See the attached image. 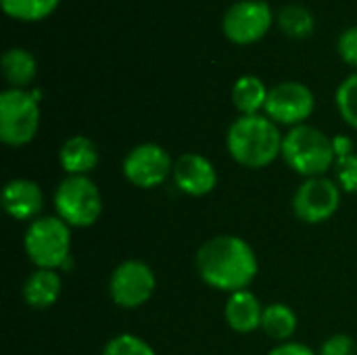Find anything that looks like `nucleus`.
Returning a JSON list of instances; mask_svg holds the SVG:
<instances>
[{
  "label": "nucleus",
  "instance_id": "27",
  "mask_svg": "<svg viewBox=\"0 0 357 355\" xmlns=\"http://www.w3.org/2000/svg\"><path fill=\"white\" fill-rule=\"evenodd\" d=\"M270 355H316L307 345L301 343H282L276 349H272Z\"/></svg>",
  "mask_w": 357,
  "mask_h": 355
},
{
  "label": "nucleus",
  "instance_id": "1",
  "mask_svg": "<svg viewBox=\"0 0 357 355\" xmlns=\"http://www.w3.org/2000/svg\"><path fill=\"white\" fill-rule=\"evenodd\" d=\"M197 270L209 287L236 293L245 291L255 280L259 264L247 241L224 234L207 241L199 249Z\"/></svg>",
  "mask_w": 357,
  "mask_h": 355
},
{
  "label": "nucleus",
  "instance_id": "24",
  "mask_svg": "<svg viewBox=\"0 0 357 355\" xmlns=\"http://www.w3.org/2000/svg\"><path fill=\"white\" fill-rule=\"evenodd\" d=\"M339 184L347 192H357V153H351L343 159H337Z\"/></svg>",
  "mask_w": 357,
  "mask_h": 355
},
{
  "label": "nucleus",
  "instance_id": "8",
  "mask_svg": "<svg viewBox=\"0 0 357 355\" xmlns=\"http://www.w3.org/2000/svg\"><path fill=\"white\" fill-rule=\"evenodd\" d=\"M316 98L314 92L301 84V82H282L274 88H270L268 103H266V115L276 126H303L305 119L314 113Z\"/></svg>",
  "mask_w": 357,
  "mask_h": 355
},
{
  "label": "nucleus",
  "instance_id": "25",
  "mask_svg": "<svg viewBox=\"0 0 357 355\" xmlns=\"http://www.w3.org/2000/svg\"><path fill=\"white\" fill-rule=\"evenodd\" d=\"M337 50H339V56L349 67L357 69V25L343 29V33L339 36V42H337Z\"/></svg>",
  "mask_w": 357,
  "mask_h": 355
},
{
  "label": "nucleus",
  "instance_id": "5",
  "mask_svg": "<svg viewBox=\"0 0 357 355\" xmlns=\"http://www.w3.org/2000/svg\"><path fill=\"white\" fill-rule=\"evenodd\" d=\"M38 98L21 88H8L0 94V140L8 146L31 142L40 126Z\"/></svg>",
  "mask_w": 357,
  "mask_h": 355
},
{
  "label": "nucleus",
  "instance_id": "2",
  "mask_svg": "<svg viewBox=\"0 0 357 355\" xmlns=\"http://www.w3.org/2000/svg\"><path fill=\"white\" fill-rule=\"evenodd\" d=\"M282 140L284 136L268 115H241L228 128L226 146L236 163L261 169L282 155Z\"/></svg>",
  "mask_w": 357,
  "mask_h": 355
},
{
  "label": "nucleus",
  "instance_id": "3",
  "mask_svg": "<svg viewBox=\"0 0 357 355\" xmlns=\"http://www.w3.org/2000/svg\"><path fill=\"white\" fill-rule=\"evenodd\" d=\"M282 157L293 172L305 178H318L326 174L337 161L333 138L307 123L289 130L282 140Z\"/></svg>",
  "mask_w": 357,
  "mask_h": 355
},
{
  "label": "nucleus",
  "instance_id": "23",
  "mask_svg": "<svg viewBox=\"0 0 357 355\" xmlns=\"http://www.w3.org/2000/svg\"><path fill=\"white\" fill-rule=\"evenodd\" d=\"M102 355H157L155 349L136 335H117L107 345Z\"/></svg>",
  "mask_w": 357,
  "mask_h": 355
},
{
  "label": "nucleus",
  "instance_id": "15",
  "mask_svg": "<svg viewBox=\"0 0 357 355\" xmlns=\"http://www.w3.org/2000/svg\"><path fill=\"white\" fill-rule=\"evenodd\" d=\"M59 161L69 176H88L98 163V149L86 136H71L63 142Z\"/></svg>",
  "mask_w": 357,
  "mask_h": 355
},
{
  "label": "nucleus",
  "instance_id": "14",
  "mask_svg": "<svg viewBox=\"0 0 357 355\" xmlns=\"http://www.w3.org/2000/svg\"><path fill=\"white\" fill-rule=\"evenodd\" d=\"M264 308L251 291L230 293L226 303V322L236 333H251L261 326Z\"/></svg>",
  "mask_w": 357,
  "mask_h": 355
},
{
  "label": "nucleus",
  "instance_id": "11",
  "mask_svg": "<svg viewBox=\"0 0 357 355\" xmlns=\"http://www.w3.org/2000/svg\"><path fill=\"white\" fill-rule=\"evenodd\" d=\"M341 203V190L339 186L324 178H307L295 192L293 209L295 216L307 224H322L335 216Z\"/></svg>",
  "mask_w": 357,
  "mask_h": 355
},
{
  "label": "nucleus",
  "instance_id": "20",
  "mask_svg": "<svg viewBox=\"0 0 357 355\" xmlns=\"http://www.w3.org/2000/svg\"><path fill=\"white\" fill-rule=\"evenodd\" d=\"M261 328L268 333V337L287 343V339H291L297 331V316L289 305L272 303V305L264 308Z\"/></svg>",
  "mask_w": 357,
  "mask_h": 355
},
{
  "label": "nucleus",
  "instance_id": "18",
  "mask_svg": "<svg viewBox=\"0 0 357 355\" xmlns=\"http://www.w3.org/2000/svg\"><path fill=\"white\" fill-rule=\"evenodd\" d=\"M36 56L25 48H8L2 54V73L13 88H25L36 77Z\"/></svg>",
  "mask_w": 357,
  "mask_h": 355
},
{
  "label": "nucleus",
  "instance_id": "10",
  "mask_svg": "<svg viewBox=\"0 0 357 355\" xmlns=\"http://www.w3.org/2000/svg\"><path fill=\"white\" fill-rule=\"evenodd\" d=\"M169 174H174L172 157L155 142L134 146L123 159V176L138 188H157Z\"/></svg>",
  "mask_w": 357,
  "mask_h": 355
},
{
  "label": "nucleus",
  "instance_id": "19",
  "mask_svg": "<svg viewBox=\"0 0 357 355\" xmlns=\"http://www.w3.org/2000/svg\"><path fill=\"white\" fill-rule=\"evenodd\" d=\"M276 23L287 36L297 38V40L310 38L314 33V29H316L314 13L307 6H301V4L282 6L278 10V15H276Z\"/></svg>",
  "mask_w": 357,
  "mask_h": 355
},
{
  "label": "nucleus",
  "instance_id": "12",
  "mask_svg": "<svg viewBox=\"0 0 357 355\" xmlns=\"http://www.w3.org/2000/svg\"><path fill=\"white\" fill-rule=\"evenodd\" d=\"M174 182L190 197H205L215 188L218 174L207 157L199 153H186L174 163Z\"/></svg>",
  "mask_w": 357,
  "mask_h": 355
},
{
  "label": "nucleus",
  "instance_id": "9",
  "mask_svg": "<svg viewBox=\"0 0 357 355\" xmlns=\"http://www.w3.org/2000/svg\"><path fill=\"white\" fill-rule=\"evenodd\" d=\"M155 285H157L155 274L144 262L128 259L113 270L109 293H111V299L119 308L134 310V308L144 305L151 299Z\"/></svg>",
  "mask_w": 357,
  "mask_h": 355
},
{
  "label": "nucleus",
  "instance_id": "6",
  "mask_svg": "<svg viewBox=\"0 0 357 355\" xmlns=\"http://www.w3.org/2000/svg\"><path fill=\"white\" fill-rule=\"evenodd\" d=\"M54 207L65 224L88 228L102 213V197L88 176H67L54 192Z\"/></svg>",
  "mask_w": 357,
  "mask_h": 355
},
{
  "label": "nucleus",
  "instance_id": "4",
  "mask_svg": "<svg viewBox=\"0 0 357 355\" xmlns=\"http://www.w3.org/2000/svg\"><path fill=\"white\" fill-rule=\"evenodd\" d=\"M25 253L42 270H56L67 264L71 251V226L56 218L33 220L25 232Z\"/></svg>",
  "mask_w": 357,
  "mask_h": 355
},
{
  "label": "nucleus",
  "instance_id": "21",
  "mask_svg": "<svg viewBox=\"0 0 357 355\" xmlns=\"http://www.w3.org/2000/svg\"><path fill=\"white\" fill-rule=\"evenodd\" d=\"M0 4L6 17L31 23L50 17L56 10L59 0H0Z\"/></svg>",
  "mask_w": 357,
  "mask_h": 355
},
{
  "label": "nucleus",
  "instance_id": "17",
  "mask_svg": "<svg viewBox=\"0 0 357 355\" xmlns=\"http://www.w3.org/2000/svg\"><path fill=\"white\" fill-rule=\"evenodd\" d=\"M270 90L257 75H241L232 86V103L241 115H259L266 109Z\"/></svg>",
  "mask_w": 357,
  "mask_h": 355
},
{
  "label": "nucleus",
  "instance_id": "28",
  "mask_svg": "<svg viewBox=\"0 0 357 355\" xmlns=\"http://www.w3.org/2000/svg\"><path fill=\"white\" fill-rule=\"evenodd\" d=\"M333 149H335V155H337V159H343V157H347V155H351L354 153V140L349 138V136H335L333 138Z\"/></svg>",
  "mask_w": 357,
  "mask_h": 355
},
{
  "label": "nucleus",
  "instance_id": "16",
  "mask_svg": "<svg viewBox=\"0 0 357 355\" xmlns=\"http://www.w3.org/2000/svg\"><path fill=\"white\" fill-rule=\"evenodd\" d=\"M61 295V278L54 270H42L38 268L23 287V297L27 301V305L44 310L56 303Z\"/></svg>",
  "mask_w": 357,
  "mask_h": 355
},
{
  "label": "nucleus",
  "instance_id": "7",
  "mask_svg": "<svg viewBox=\"0 0 357 355\" xmlns=\"http://www.w3.org/2000/svg\"><path fill=\"white\" fill-rule=\"evenodd\" d=\"M274 13L266 0H238L224 13V36L238 46L259 42L272 27Z\"/></svg>",
  "mask_w": 357,
  "mask_h": 355
},
{
  "label": "nucleus",
  "instance_id": "26",
  "mask_svg": "<svg viewBox=\"0 0 357 355\" xmlns=\"http://www.w3.org/2000/svg\"><path fill=\"white\" fill-rule=\"evenodd\" d=\"M357 347L347 335H335L328 341H324L320 355H356Z\"/></svg>",
  "mask_w": 357,
  "mask_h": 355
},
{
  "label": "nucleus",
  "instance_id": "13",
  "mask_svg": "<svg viewBox=\"0 0 357 355\" xmlns=\"http://www.w3.org/2000/svg\"><path fill=\"white\" fill-rule=\"evenodd\" d=\"M44 195L42 188L27 178H15L6 182L2 190V207L15 220H29L42 211Z\"/></svg>",
  "mask_w": 357,
  "mask_h": 355
},
{
  "label": "nucleus",
  "instance_id": "22",
  "mask_svg": "<svg viewBox=\"0 0 357 355\" xmlns=\"http://www.w3.org/2000/svg\"><path fill=\"white\" fill-rule=\"evenodd\" d=\"M335 100L345 123H349L354 130H357V73L341 82V86L337 88Z\"/></svg>",
  "mask_w": 357,
  "mask_h": 355
}]
</instances>
